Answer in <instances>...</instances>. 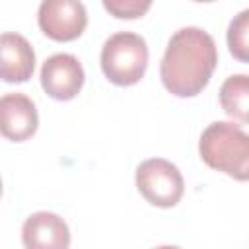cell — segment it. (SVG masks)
Listing matches in <instances>:
<instances>
[{
    "label": "cell",
    "mask_w": 249,
    "mask_h": 249,
    "mask_svg": "<svg viewBox=\"0 0 249 249\" xmlns=\"http://www.w3.org/2000/svg\"><path fill=\"white\" fill-rule=\"evenodd\" d=\"M220 105L222 109L241 123L249 119V78L247 74H233L226 78L220 88Z\"/></svg>",
    "instance_id": "cell-10"
},
{
    "label": "cell",
    "mask_w": 249,
    "mask_h": 249,
    "mask_svg": "<svg viewBox=\"0 0 249 249\" xmlns=\"http://www.w3.org/2000/svg\"><path fill=\"white\" fill-rule=\"evenodd\" d=\"M195 2H214V0H195Z\"/></svg>",
    "instance_id": "cell-13"
},
{
    "label": "cell",
    "mask_w": 249,
    "mask_h": 249,
    "mask_svg": "<svg viewBox=\"0 0 249 249\" xmlns=\"http://www.w3.org/2000/svg\"><path fill=\"white\" fill-rule=\"evenodd\" d=\"M35 51L31 43L14 31L0 33V80L21 84L33 76Z\"/></svg>",
    "instance_id": "cell-9"
},
{
    "label": "cell",
    "mask_w": 249,
    "mask_h": 249,
    "mask_svg": "<svg viewBox=\"0 0 249 249\" xmlns=\"http://www.w3.org/2000/svg\"><path fill=\"white\" fill-rule=\"evenodd\" d=\"M202 161L237 181L249 177V138L239 124L230 121L210 123L198 140Z\"/></svg>",
    "instance_id": "cell-2"
},
{
    "label": "cell",
    "mask_w": 249,
    "mask_h": 249,
    "mask_svg": "<svg viewBox=\"0 0 249 249\" xmlns=\"http://www.w3.org/2000/svg\"><path fill=\"white\" fill-rule=\"evenodd\" d=\"M136 189L154 206H175L185 191V181L175 163L163 158L144 160L136 167Z\"/></svg>",
    "instance_id": "cell-4"
},
{
    "label": "cell",
    "mask_w": 249,
    "mask_h": 249,
    "mask_svg": "<svg viewBox=\"0 0 249 249\" xmlns=\"http://www.w3.org/2000/svg\"><path fill=\"white\" fill-rule=\"evenodd\" d=\"M39 126L37 107L25 93H6L0 97V134L12 142H23Z\"/></svg>",
    "instance_id": "cell-7"
},
{
    "label": "cell",
    "mask_w": 249,
    "mask_h": 249,
    "mask_svg": "<svg viewBox=\"0 0 249 249\" xmlns=\"http://www.w3.org/2000/svg\"><path fill=\"white\" fill-rule=\"evenodd\" d=\"M41 88L56 101L74 99L86 80L82 62L68 53H56L49 56L41 66Z\"/></svg>",
    "instance_id": "cell-6"
},
{
    "label": "cell",
    "mask_w": 249,
    "mask_h": 249,
    "mask_svg": "<svg viewBox=\"0 0 249 249\" xmlns=\"http://www.w3.org/2000/svg\"><path fill=\"white\" fill-rule=\"evenodd\" d=\"M99 64L111 84L123 88L134 86L146 72L148 45L138 33L117 31L103 43Z\"/></svg>",
    "instance_id": "cell-3"
},
{
    "label": "cell",
    "mask_w": 249,
    "mask_h": 249,
    "mask_svg": "<svg viewBox=\"0 0 249 249\" xmlns=\"http://www.w3.org/2000/svg\"><path fill=\"white\" fill-rule=\"evenodd\" d=\"M21 241L27 249H68V224L54 212H35L21 226Z\"/></svg>",
    "instance_id": "cell-8"
},
{
    "label": "cell",
    "mask_w": 249,
    "mask_h": 249,
    "mask_svg": "<svg viewBox=\"0 0 249 249\" xmlns=\"http://www.w3.org/2000/svg\"><path fill=\"white\" fill-rule=\"evenodd\" d=\"M37 21L41 31L58 43L78 39L88 25V12L82 0H43Z\"/></svg>",
    "instance_id": "cell-5"
},
{
    "label": "cell",
    "mask_w": 249,
    "mask_h": 249,
    "mask_svg": "<svg viewBox=\"0 0 249 249\" xmlns=\"http://www.w3.org/2000/svg\"><path fill=\"white\" fill-rule=\"evenodd\" d=\"M0 195H2V179H0Z\"/></svg>",
    "instance_id": "cell-14"
},
{
    "label": "cell",
    "mask_w": 249,
    "mask_h": 249,
    "mask_svg": "<svg viewBox=\"0 0 249 249\" xmlns=\"http://www.w3.org/2000/svg\"><path fill=\"white\" fill-rule=\"evenodd\" d=\"M218 64V49L212 35L200 27H181L167 41L160 62L163 88L177 97L198 95Z\"/></svg>",
    "instance_id": "cell-1"
},
{
    "label": "cell",
    "mask_w": 249,
    "mask_h": 249,
    "mask_svg": "<svg viewBox=\"0 0 249 249\" xmlns=\"http://www.w3.org/2000/svg\"><path fill=\"white\" fill-rule=\"evenodd\" d=\"M101 2L103 8L117 19L142 18L152 6V0H101Z\"/></svg>",
    "instance_id": "cell-12"
},
{
    "label": "cell",
    "mask_w": 249,
    "mask_h": 249,
    "mask_svg": "<svg viewBox=\"0 0 249 249\" xmlns=\"http://www.w3.org/2000/svg\"><path fill=\"white\" fill-rule=\"evenodd\" d=\"M247 16H249L247 10L239 12L230 21V27H228L230 53L241 62H247Z\"/></svg>",
    "instance_id": "cell-11"
}]
</instances>
